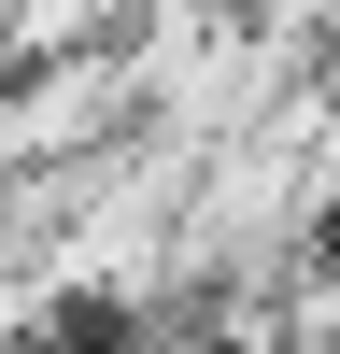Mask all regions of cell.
I'll return each instance as SVG.
<instances>
[{
	"mask_svg": "<svg viewBox=\"0 0 340 354\" xmlns=\"http://www.w3.org/2000/svg\"><path fill=\"white\" fill-rule=\"evenodd\" d=\"M326 71H340V0H326Z\"/></svg>",
	"mask_w": 340,
	"mask_h": 354,
	"instance_id": "1",
	"label": "cell"
},
{
	"mask_svg": "<svg viewBox=\"0 0 340 354\" xmlns=\"http://www.w3.org/2000/svg\"><path fill=\"white\" fill-rule=\"evenodd\" d=\"M326 113H340V71H326Z\"/></svg>",
	"mask_w": 340,
	"mask_h": 354,
	"instance_id": "2",
	"label": "cell"
}]
</instances>
